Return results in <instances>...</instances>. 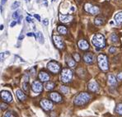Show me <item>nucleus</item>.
<instances>
[{"label": "nucleus", "instance_id": "obj_18", "mask_svg": "<svg viewBox=\"0 0 122 117\" xmlns=\"http://www.w3.org/2000/svg\"><path fill=\"white\" fill-rule=\"evenodd\" d=\"M16 95H17V98H18L21 102L25 101V100H26V96L25 95V93L20 89H17V91H16Z\"/></svg>", "mask_w": 122, "mask_h": 117}, {"label": "nucleus", "instance_id": "obj_19", "mask_svg": "<svg viewBox=\"0 0 122 117\" xmlns=\"http://www.w3.org/2000/svg\"><path fill=\"white\" fill-rule=\"evenodd\" d=\"M114 21L116 25H121L122 23V12L116 13L114 17Z\"/></svg>", "mask_w": 122, "mask_h": 117}, {"label": "nucleus", "instance_id": "obj_7", "mask_svg": "<svg viewBox=\"0 0 122 117\" xmlns=\"http://www.w3.org/2000/svg\"><path fill=\"white\" fill-rule=\"evenodd\" d=\"M54 41V43H55V46H56L58 49L60 50H63L64 48V41H63V39L60 36L58 35H53L52 36Z\"/></svg>", "mask_w": 122, "mask_h": 117}, {"label": "nucleus", "instance_id": "obj_23", "mask_svg": "<svg viewBox=\"0 0 122 117\" xmlns=\"http://www.w3.org/2000/svg\"><path fill=\"white\" fill-rule=\"evenodd\" d=\"M57 30L60 34H63V35H65L67 33V28L64 26H63V25H59L58 27H57Z\"/></svg>", "mask_w": 122, "mask_h": 117}, {"label": "nucleus", "instance_id": "obj_5", "mask_svg": "<svg viewBox=\"0 0 122 117\" xmlns=\"http://www.w3.org/2000/svg\"><path fill=\"white\" fill-rule=\"evenodd\" d=\"M84 10L87 12H88V13L92 14V15H97V14H98L100 12V9L98 7L93 6L92 4L88 3H85V5H84Z\"/></svg>", "mask_w": 122, "mask_h": 117}, {"label": "nucleus", "instance_id": "obj_2", "mask_svg": "<svg viewBox=\"0 0 122 117\" xmlns=\"http://www.w3.org/2000/svg\"><path fill=\"white\" fill-rule=\"evenodd\" d=\"M91 99V96L89 93H87V92H81L76 96V97L74 98V104L76 106H83L85 104H87V102L90 101Z\"/></svg>", "mask_w": 122, "mask_h": 117}, {"label": "nucleus", "instance_id": "obj_16", "mask_svg": "<svg viewBox=\"0 0 122 117\" xmlns=\"http://www.w3.org/2000/svg\"><path fill=\"white\" fill-rule=\"evenodd\" d=\"M38 77H39V79H40L41 82H48V81L50 80V75L45 71L40 72Z\"/></svg>", "mask_w": 122, "mask_h": 117}, {"label": "nucleus", "instance_id": "obj_17", "mask_svg": "<svg viewBox=\"0 0 122 117\" xmlns=\"http://www.w3.org/2000/svg\"><path fill=\"white\" fill-rule=\"evenodd\" d=\"M65 59H66V63H67L69 67H70V68L75 67V65H76V61H75L74 59H73L71 56H69V55H67Z\"/></svg>", "mask_w": 122, "mask_h": 117}, {"label": "nucleus", "instance_id": "obj_15", "mask_svg": "<svg viewBox=\"0 0 122 117\" xmlns=\"http://www.w3.org/2000/svg\"><path fill=\"white\" fill-rule=\"evenodd\" d=\"M83 60L87 64H92L93 60H94V55H93V54L87 52L83 55Z\"/></svg>", "mask_w": 122, "mask_h": 117}, {"label": "nucleus", "instance_id": "obj_21", "mask_svg": "<svg viewBox=\"0 0 122 117\" xmlns=\"http://www.w3.org/2000/svg\"><path fill=\"white\" fill-rule=\"evenodd\" d=\"M35 37L37 41H39V42L41 43V44L44 43V36H43L42 33H41V31H37L36 34V36H35Z\"/></svg>", "mask_w": 122, "mask_h": 117}, {"label": "nucleus", "instance_id": "obj_40", "mask_svg": "<svg viewBox=\"0 0 122 117\" xmlns=\"http://www.w3.org/2000/svg\"><path fill=\"white\" fill-rule=\"evenodd\" d=\"M26 21H27L28 22H32V19H31V18H30L29 17H26Z\"/></svg>", "mask_w": 122, "mask_h": 117}, {"label": "nucleus", "instance_id": "obj_30", "mask_svg": "<svg viewBox=\"0 0 122 117\" xmlns=\"http://www.w3.org/2000/svg\"><path fill=\"white\" fill-rule=\"evenodd\" d=\"M22 87L25 92H28V82H23Z\"/></svg>", "mask_w": 122, "mask_h": 117}, {"label": "nucleus", "instance_id": "obj_36", "mask_svg": "<svg viewBox=\"0 0 122 117\" xmlns=\"http://www.w3.org/2000/svg\"><path fill=\"white\" fill-rule=\"evenodd\" d=\"M48 23H49V21H48V19H45V20H43V24H44L45 26H47Z\"/></svg>", "mask_w": 122, "mask_h": 117}, {"label": "nucleus", "instance_id": "obj_39", "mask_svg": "<svg viewBox=\"0 0 122 117\" xmlns=\"http://www.w3.org/2000/svg\"><path fill=\"white\" fill-rule=\"evenodd\" d=\"M16 24H17V21H12V23H11L10 26H11V27H13V26H15V25H16Z\"/></svg>", "mask_w": 122, "mask_h": 117}, {"label": "nucleus", "instance_id": "obj_29", "mask_svg": "<svg viewBox=\"0 0 122 117\" xmlns=\"http://www.w3.org/2000/svg\"><path fill=\"white\" fill-rule=\"evenodd\" d=\"M20 6V3L19 2H14L13 4L12 5V9L14 10V9H17L18 7Z\"/></svg>", "mask_w": 122, "mask_h": 117}, {"label": "nucleus", "instance_id": "obj_35", "mask_svg": "<svg viewBox=\"0 0 122 117\" xmlns=\"http://www.w3.org/2000/svg\"><path fill=\"white\" fill-rule=\"evenodd\" d=\"M117 79H118L119 81H122V73H118V75H117Z\"/></svg>", "mask_w": 122, "mask_h": 117}, {"label": "nucleus", "instance_id": "obj_13", "mask_svg": "<svg viewBox=\"0 0 122 117\" xmlns=\"http://www.w3.org/2000/svg\"><path fill=\"white\" fill-rule=\"evenodd\" d=\"M88 89L89 91L92 92H96L99 90V85L96 81H91L88 83Z\"/></svg>", "mask_w": 122, "mask_h": 117}, {"label": "nucleus", "instance_id": "obj_37", "mask_svg": "<svg viewBox=\"0 0 122 117\" xmlns=\"http://www.w3.org/2000/svg\"><path fill=\"white\" fill-rule=\"evenodd\" d=\"M26 36H36V34H34V33H32V32H28L27 34H26Z\"/></svg>", "mask_w": 122, "mask_h": 117}, {"label": "nucleus", "instance_id": "obj_38", "mask_svg": "<svg viewBox=\"0 0 122 117\" xmlns=\"http://www.w3.org/2000/svg\"><path fill=\"white\" fill-rule=\"evenodd\" d=\"M34 17H35L38 20V21H41V17H40V16H39L38 14H35V15H34Z\"/></svg>", "mask_w": 122, "mask_h": 117}, {"label": "nucleus", "instance_id": "obj_20", "mask_svg": "<svg viewBox=\"0 0 122 117\" xmlns=\"http://www.w3.org/2000/svg\"><path fill=\"white\" fill-rule=\"evenodd\" d=\"M109 85L111 86H115L116 85V78L113 74H109L108 75V81H107Z\"/></svg>", "mask_w": 122, "mask_h": 117}, {"label": "nucleus", "instance_id": "obj_24", "mask_svg": "<svg viewBox=\"0 0 122 117\" xmlns=\"http://www.w3.org/2000/svg\"><path fill=\"white\" fill-rule=\"evenodd\" d=\"M45 87H46V90H52V89H54L55 87V84L54 83V82H47L46 83V85H45Z\"/></svg>", "mask_w": 122, "mask_h": 117}, {"label": "nucleus", "instance_id": "obj_27", "mask_svg": "<svg viewBox=\"0 0 122 117\" xmlns=\"http://www.w3.org/2000/svg\"><path fill=\"white\" fill-rule=\"evenodd\" d=\"M111 40H112V42H116V41H119V37L116 34H112L111 36Z\"/></svg>", "mask_w": 122, "mask_h": 117}, {"label": "nucleus", "instance_id": "obj_44", "mask_svg": "<svg viewBox=\"0 0 122 117\" xmlns=\"http://www.w3.org/2000/svg\"><path fill=\"white\" fill-rule=\"evenodd\" d=\"M3 27H4V26H3V25H1V27H0V29H1V30H3Z\"/></svg>", "mask_w": 122, "mask_h": 117}, {"label": "nucleus", "instance_id": "obj_10", "mask_svg": "<svg viewBox=\"0 0 122 117\" xmlns=\"http://www.w3.org/2000/svg\"><path fill=\"white\" fill-rule=\"evenodd\" d=\"M1 97L4 102H12V94L8 91H2L1 92Z\"/></svg>", "mask_w": 122, "mask_h": 117}, {"label": "nucleus", "instance_id": "obj_43", "mask_svg": "<svg viewBox=\"0 0 122 117\" xmlns=\"http://www.w3.org/2000/svg\"><path fill=\"white\" fill-rule=\"evenodd\" d=\"M23 37H24V36H23L22 35H21V36H19V40H21V39L23 38Z\"/></svg>", "mask_w": 122, "mask_h": 117}, {"label": "nucleus", "instance_id": "obj_31", "mask_svg": "<svg viewBox=\"0 0 122 117\" xmlns=\"http://www.w3.org/2000/svg\"><path fill=\"white\" fill-rule=\"evenodd\" d=\"M19 17V11L17 10L16 12H13V14H12V18L13 19H17Z\"/></svg>", "mask_w": 122, "mask_h": 117}, {"label": "nucleus", "instance_id": "obj_6", "mask_svg": "<svg viewBox=\"0 0 122 117\" xmlns=\"http://www.w3.org/2000/svg\"><path fill=\"white\" fill-rule=\"evenodd\" d=\"M47 68L50 70V72H51L52 73H55V74L58 73L60 71V64L57 62H55V61H51L50 63H48Z\"/></svg>", "mask_w": 122, "mask_h": 117}, {"label": "nucleus", "instance_id": "obj_34", "mask_svg": "<svg viewBox=\"0 0 122 117\" xmlns=\"http://www.w3.org/2000/svg\"><path fill=\"white\" fill-rule=\"evenodd\" d=\"M4 117H12V112H11V111H8V112L4 115Z\"/></svg>", "mask_w": 122, "mask_h": 117}, {"label": "nucleus", "instance_id": "obj_8", "mask_svg": "<svg viewBox=\"0 0 122 117\" xmlns=\"http://www.w3.org/2000/svg\"><path fill=\"white\" fill-rule=\"evenodd\" d=\"M40 104H41V107L43 108V110H45L46 111H51L52 108H53V103H52V102L50 100H47V99L41 100Z\"/></svg>", "mask_w": 122, "mask_h": 117}, {"label": "nucleus", "instance_id": "obj_4", "mask_svg": "<svg viewBox=\"0 0 122 117\" xmlns=\"http://www.w3.org/2000/svg\"><path fill=\"white\" fill-rule=\"evenodd\" d=\"M73 78V72L69 68H63L60 74V80L64 83L69 82Z\"/></svg>", "mask_w": 122, "mask_h": 117}, {"label": "nucleus", "instance_id": "obj_12", "mask_svg": "<svg viewBox=\"0 0 122 117\" xmlns=\"http://www.w3.org/2000/svg\"><path fill=\"white\" fill-rule=\"evenodd\" d=\"M60 21L63 23H69L73 19V17L72 15H64V14H60L59 15Z\"/></svg>", "mask_w": 122, "mask_h": 117}, {"label": "nucleus", "instance_id": "obj_9", "mask_svg": "<svg viewBox=\"0 0 122 117\" xmlns=\"http://www.w3.org/2000/svg\"><path fill=\"white\" fill-rule=\"evenodd\" d=\"M31 89L34 92L40 93L43 91V85L39 81H34L31 84Z\"/></svg>", "mask_w": 122, "mask_h": 117}, {"label": "nucleus", "instance_id": "obj_25", "mask_svg": "<svg viewBox=\"0 0 122 117\" xmlns=\"http://www.w3.org/2000/svg\"><path fill=\"white\" fill-rule=\"evenodd\" d=\"M60 89L61 92L64 93V94H68V93L69 92V88L68 87H66V86H61Z\"/></svg>", "mask_w": 122, "mask_h": 117}, {"label": "nucleus", "instance_id": "obj_14", "mask_svg": "<svg viewBox=\"0 0 122 117\" xmlns=\"http://www.w3.org/2000/svg\"><path fill=\"white\" fill-rule=\"evenodd\" d=\"M78 46L80 50H87L89 49V44L85 40H80L78 42Z\"/></svg>", "mask_w": 122, "mask_h": 117}, {"label": "nucleus", "instance_id": "obj_42", "mask_svg": "<svg viewBox=\"0 0 122 117\" xmlns=\"http://www.w3.org/2000/svg\"><path fill=\"white\" fill-rule=\"evenodd\" d=\"M7 2V0H2V4H3V3H5Z\"/></svg>", "mask_w": 122, "mask_h": 117}, {"label": "nucleus", "instance_id": "obj_26", "mask_svg": "<svg viewBox=\"0 0 122 117\" xmlns=\"http://www.w3.org/2000/svg\"><path fill=\"white\" fill-rule=\"evenodd\" d=\"M116 112L117 113V114H119V115H121V116H122V103H120V104H118V105L116 106Z\"/></svg>", "mask_w": 122, "mask_h": 117}, {"label": "nucleus", "instance_id": "obj_32", "mask_svg": "<svg viewBox=\"0 0 122 117\" xmlns=\"http://www.w3.org/2000/svg\"><path fill=\"white\" fill-rule=\"evenodd\" d=\"M7 108H8V105L2 102V103H1V110H2V111H5V110H6Z\"/></svg>", "mask_w": 122, "mask_h": 117}, {"label": "nucleus", "instance_id": "obj_11", "mask_svg": "<svg viewBox=\"0 0 122 117\" xmlns=\"http://www.w3.org/2000/svg\"><path fill=\"white\" fill-rule=\"evenodd\" d=\"M50 98L51 99L53 102H56V103H59V102H62V97L60 93L58 92H53L50 93Z\"/></svg>", "mask_w": 122, "mask_h": 117}, {"label": "nucleus", "instance_id": "obj_33", "mask_svg": "<svg viewBox=\"0 0 122 117\" xmlns=\"http://www.w3.org/2000/svg\"><path fill=\"white\" fill-rule=\"evenodd\" d=\"M116 47H114V46H112V47L109 49V52H110L111 54H113V53H115V52H116Z\"/></svg>", "mask_w": 122, "mask_h": 117}, {"label": "nucleus", "instance_id": "obj_3", "mask_svg": "<svg viewBox=\"0 0 122 117\" xmlns=\"http://www.w3.org/2000/svg\"><path fill=\"white\" fill-rule=\"evenodd\" d=\"M97 62L99 68H101L102 71H107L109 68L108 65V60H107V57L106 55L101 54L97 56Z\"/></svg>", "mask_w": 122, "mask_h": 117}, {"label": "nucleus", "instance_id": "obj_1", "mask_svg": "<svg viewBox=\"0 0 122 117\" xmlns=\"http://www.w3.org/2000/svg\"><path fill=\"white\" fill-rule=\"evenodd\" d=\"M92 44L94 46L97 48V50L100 49H103L106 46V40L105 36L101 33H97L92 37Z\"/></svg>", "mask_w": 122, "mask_h": 117}, {"label": "nucleus", "instance_id": "obj_22", "mask_svg": "<svg viewBox=\"0 0 122 117\" xmlns=\"http://www.w3.org/2000/svg\"><path fill=\"white\" fill-rule=\"evenodd\" d=\"M104 22H105L104 18H102L101 17H97L94 20V23L97 26H102V25L104 24Z\"/></svg>", "mask_w": 122, "mask_h": 117}, {"label": "nucleus", "instance_id": "obj_41", "mask_svg": "<svg viewBox=\"0 0 122 117\" xmlns=\"http://www.w3.org/2000/svg\"><path fill=\"white\" fill-rule=\"evenodd\" d=\"M21 18H22V17H21H21H19V19H18V23H21Z\"/></svg>", "mask_w": 122, "mask_h": 117}, {"label": "nucleus", "instance_id": "obj_28", "mask_svg": "<svg viewBox=\"0 0 122 117\" xmlns=\"http://www.w3.org/2000/svg\"><path fill=\"white\" fill-rule=\"evenodd\" d=\"M73 59H75V61H76V62H79V61H80V55H79V54H78V53H74L73 55Z\"/></svg>", "mask_w": 122, "mask_h": 117}]
</instances>
